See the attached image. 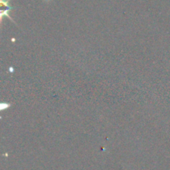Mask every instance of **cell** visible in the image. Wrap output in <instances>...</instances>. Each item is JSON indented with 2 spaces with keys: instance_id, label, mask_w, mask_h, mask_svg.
<instances>
[{
  "instance_id": "cell-1",
  "label": "cell",
  "mask_w": 170,
  "mask_h": 170,
  "mask_svg": "<svg viewBox=\"0 0 170 170\" xmlns=\"http://www.w3.org/2000/svg\"><path fill=\"white\" fill-rule=\"evenodd\" d=\"M10 9H11V7L9 6L8 2L2 0V1H1V16L3 17V16L5 15V16H7L9 18H10L9 15V12ZM11 20H12V19H11Z\"/></svg>"
}]
</instances>
